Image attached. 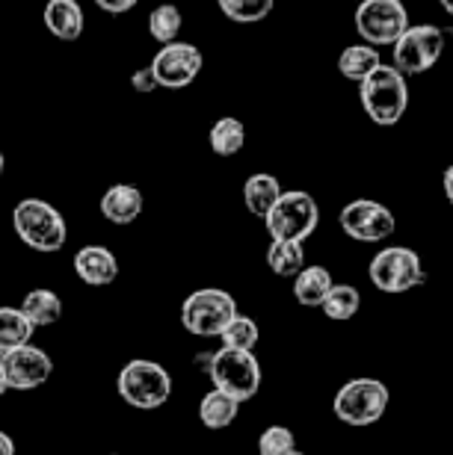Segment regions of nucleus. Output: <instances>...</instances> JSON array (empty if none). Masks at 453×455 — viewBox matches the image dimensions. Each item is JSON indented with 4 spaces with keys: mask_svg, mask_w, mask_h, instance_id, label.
Returning <instances> with one entry per match:
<instances>
[{
    "mask_svg": "<svg viewBox=\"0 0 453 455\" xmlns=\"http://www.w3.org/2000/svg\"><path fill=\"white\" fill-rule=\"evenodd\" d=\"M4 169H6V157H4V151H0V175H4Z\"/></svg>",
    "mask_w": 453,
    "mask_h": 455,
    "instance_id": "nucleus-36",
    "label": "nucleus"
},
{
    "mask_svg": "<svg viewBox=\"0 0 453 455\" xmlns=\"http://www.w3.org/2000/svg\"><path fill=\"white\" fill-rule=\"evenodd\" d=\"M36 325L27 320L21 307H0V355L27 346L33 340Z\"/></svg>",
    "mask_w": 453,
    "mask_h": 455,
    "instance_id": "nucleus-22",
    "label": "nucleus"
},
{
    "mask_svg": "<svg viewBox=\"0 0 453 455\" xmlns=\"http://www.w3.org/2000/svg\"><path fill=\"white\" fill-rule=\"evenodd\" d=\"M107 455H119V452H107Z\"/></svg>",
    "mask_w": 453,
    "mask_h": 455,
    "instance_id": "nucleus-38",
    "label": "nucleus"
},
{
    "mask_svg": "<svg viewBox=\"0 0 453 455\" xmlns=\"http://www.w3.org/2000/svg\"><path fill=\"white\" fill-rule=\"evenodd\" d=\"M207 376H211L214 387L222 390L225 396L238 399V403H249L261 387V363L252 352L243 349H216L207 361Z\"/></svg>",
    "mask_w": 453,
    "mask_h": 455,
    "instance_id": "nucleus-5",
    "label": "nucleus"
},
{
    "mask_svg": "<svg viewBox=\"0 0 453 455\" xmlns=\"http://www.w3.org/2000/svg\"><path fill=\"white\" fill-rule=\"evenodd\" d=\"M207 140H211L214 154H220V157H234V154L247 145V127H243L240 118L225 116V118H220V122H214Z\"/></svg>",
    "mask_w": 453,
    "mask_h": 455,
    "instance_id": "nucleus-24",
    "label": "nucleus"
},
{
    "mask_svg": "<svg viewBox=\"0 0 453 455\" xmlns=\"http://www.w3.org/2000/svg\"><path fill=\"white\" fill-rule=\"evenodd\" d=\"M131 84H133V89H137V92H154V89H160V86H158V80H154V75H151V66L140 68V71H133V75H131Z\"/></svg>",
    "mask_w": 453,
    "mask_h": 455,
    "instance_id": "nucleus-30",
    "label": "nucleus"
},
{
    "mask_svg": "<svg viewBox=\"0 0 453 455\" xmlns=\"http://www.w3.org/2000/svg\"><path fill=\"white\" fill-rule=\"evenodd\" d=\"M264 225L273 240L305 243L308 236L317 231V225H320V207H317L311 193L291 189V193L279 196V202L270 207V213L264 216Z\"/></svg>",
    "mask_w": 453,
    "mask_h": 455,
    "instance_id": "nucleus-7",
    "label": "nucleus"
},
{
    "mask_svg": "<svg viewBox=\"0 0 453 455\" xmlns=\"http://www.w3.org/2000/svg\"><path fill=\"white\" fill-rule=\"evenodd\" d=\"M361 307V293L352 284H332V290L326 293L320 311L335 323H347L359 314Z\"/></svg>",
    "mask_w": 453,
    "mask_h": 455,
    "instance_id": "nucleus-25",
    "label": "nucleus"
},
{
    "mask_svg": "<svg viewBox=\"0 0 453 455\" xmlns=\"http://www.w3.org/2000/svg\"><path fill=\"white\" fill-rule=\"evenodd\" d=\"M279 196H282V184H279V178L270 175V172H258V175L247 178V184H243L247 211L252 216H258V220H264L270 213V207L279 202Z\"/></svg>",
    "mask_w": 453,
    "mask_h": 455,
    "instance_id": "nucleus-17",
    "label": "nucleus"
},
{
    "mask_svg": "<svg viewBox=\"0 0 453 455\" xmlns=\"http://www.w3.org/2000/svg\"><path fill=\"white\" fill-rule=\"evenodd\" d=\"M332 284H335L332 272L326 267H305L300 275L294 278V296H296V302L305 307H320Z\"/></svg>",
    "mask_w": 453,
    "mask_h": 455,
    "instance_id": "nucleus-19",
    "label": "nucleus"
},
{
    "mask_svg": "<svg viewBox=\"0 0 453 455\" xmlns=\"http://www.w3.org/2000/svg\"><path fill=\"white\" fill-rule=\"evenodd\" d=\"M202 51L190 42H172L154 53L151 75L160 89H184L198 77L202 71Z\"/></svg>",
    "mask_w": 453,
    "mask_h": 455,
    "instance_id": "nucleus-12",
    "label": "nucleus"
},
{
    "mask_svg": "<svg viewBox=\"0 0 453 455\" xmlns=\"http://www.w3.org/2000/svg\"><path fill=\"white\" fill-rule=\"evenodd\" d=\"M142 213V193L131 184H116L101 196V216L113 225H131Z\"/></svg>",
    "mask_w": 453,
    "mask_h": 455,
    "instance_id": "nucleus-16",
    "label": "nucleus"
},
{
    "mask_svg": "<svg viewBox=\"0 0 453 455\" xmlns=\"http://www.w3.org/2000/svg\"><path fill=\"white\" fill-rule=\"evenodd\" d=\"M240 403L231 396H225L222 390H211V394L202 396L198 403V420H202L207 429H229V426L238 420Z\"/></svg>",
    "mask_w": 453,
    "mask_h": 455,
    "instance_id": "nucleus-20",
    "label": "nucleus"
},
{
    "mask_svg": "<svg viewBox=\"0 0 453 455\" xmlns=\"http://www.w3.org/2000/svg\"><path fill=\"white\" fill-rule=\"evenodd\" d=\"M21 311H24L27 320L36 325V329H42V325L60 323V316H62V299L53 293V290H48V287L30 290V293L24 296V302H21Z\"/></svg>",
    "mask_w": 453,
    "mask_h": 455,
    "instance_id": "nucleus-21",
    "label": "nucleus"
},
{
    "mask_svg": "<svg viewBox=\"0 0 453 455\" xmlns=\"http://www.w3.org/2000/svg\"><path fill=\"white\" fill-rule=\"evenodd\" d=\"M379 66H383V60H379V51L374 44H350V48H344L338 57L341 77L352 80V84H361V80L368 75H374Z\"/></svg>",
    "mask_w": 453,
    "mask_h": 455,
    "instance_id": "nucleus-18",
    "label": "nucleus"
},
{
    "mask_svg": "<svg viewBox=\"0 0 453 455\" xmlns=\"http://www.w3.org/2000/svg\"><path fill=\"white\" fill-rule=\"evenodd\" d=\"M441 184H445V196H448V202L453 204V166L445 169V178H441Z\"/></svg>",
    "mask_w": 453,
    "mask_h": 455,
    "instance_id": "nucleus-33",
    "label": "nucleus"
},
{
    "mask_svg": "<svg viewBox=\"0 0 453 455\" xmlns=\"http://www.w3.org/2000/svg\"><path fill=\"white\" fill-rule=\"evenodd\" d=\"M220 338H222V346H225V349L252 352V349H255L258 338H261V331H258V323L252 320V316L238 314V316H234V320L222 329Z\"/></svg>",
    "mask_w": 453,
    "mask_h": 455,
    "instance_id": "nucleus-28",
    "label": "nucleus"
},
{
    "mask_svg": "<svg viewBox=\"0 0 453 455\" xmlns=\"http://www.w3.org/2000/svg\"><path fill=\"white\" fill-rule=\"evenodd\" d=\"M344 234L359 243H383L394 234V213L385 204L374 202V198H356V202L344 204L338 216Z\"/></svg>",
    "mask_w": 453,
    "mask_h": 455,
    "instance_id": "nucleus-11",
    "label": "nucleus"
},
{
    "mask_svg": "<svg viewBox=\"0 0 453 455\" xmlns=\"http://www.w3.org/2000/svg\"><path fill=\"white\" fill-rule=\"evenodd\" d=\"M445 53V33L436 24H409L394 42V68L403 75H424Z\"/></svg>",
    "mask_w": 453,
    "mask_h": 455,
    "instance_id": "nucleus-9",
    "label": "nucleus"
},
{
    "mask_svg": "<svg viewBox=\"0 0 453 455\" xmlns=\"http://www.w3.org/2000/svg\"><path fill=\"white\" fill-rule=\"evenodd\" d=\"M116 390L131 408L140 411H154V408L166 405L172 396V376L169 370L158 361L133 358L122 367L116 379Z\"/></svg>",
    "mask_w": 453,
    "mask_h": 455,
    "instance_id": "nucleus-3",
    "label": "nucleus"
},
{
    "mask_svg": "<svg viewBox=\"0 0 453 455\" xmlns=\"http://www.w3.org/2000/svg\"><path fill=\"white\" fill-rule=\"evenodd\" d=\"M9 390V381H6V370H4V355H0V396Z\"/></svg>",
    "mask_w": 453,
    "mask_h": 455,
    "instance_id": "nucleus-34",
    "label": "nucleus"
},
{
    "mask_svg": "<svg viewBox=\"0 0 453 455\" xmlns=\"http://www.w3.org/2000/svg\"><path fill=\"white\" fill-rule=\"evenodd\" d=\"M359 101L370 116V122L392 127L406 116L409 107V86H406V75L394 66H379L374 75H368L359 84Z\"/></svg>",
    "mask_w": 453,
    "mask_h": 455,
    "instance_id": "nucleus-1",
    "label": "nucleus"
},
{
    "mask_svg": "<svg viewBox=\"0 0 453 455\" xmlns=\"http://www.w3.org/2000/svg\"><path fill=\"white\" fill-rule=\"evenodd\" d=\"M42 18H44L48 33L60 42H77L80 36H84L86 18L77 0H48Z\"/></svg>",
    "mask_w": 453,
    "mask_h": 455,
    "instance_id": "nucleus-15",
    "label": "nucleus"
},
{
    "mask_svg": "<svg viewBox=\"0 0 453 455\" xmlns=\"http://www.w3.org/2000/svg\"><path fill=\"white\" fill-rule=\"evenodd\" d=\"M439 4H441V9H445V12L453 15V0H439Z\"/></svg>",
    "mask_w": 453,
    "mask_h": 455,
    "instance_id": "nucleus-35",
    "label": "nucleus"
},
{
    "mask_svg": "<svg viewBox=\"0 0 453 455\" xmlns=\"http://www.w3.org/2000/svg\"><path fill=\"white\" fill-rule=\"evenodd\" d=\"M4 370H6V381L12 390H36L51 379L53 361L44 349L27 343L4 355Z\"/></svg>",
    "mask_w": 453,
    "mask_h": 455,
    "instance_id": "nucleus-13",
    "label": "nucleus"
},
{
    "mask_svg": "<svg viewBox=\"0 0 453 455\" xmlns=\"http://www.w3.org/2000/svg\"><path fill=\"white\" fill-rule=\"evenodd\" d=\"M392 394L379 379H350L332 399V414L347 426H374L388 411Z\"/></svg>",
    "mask_w": 453,
    "mask_h": 455,
    "instance_id": "nucleus-4",
    "label": "nucleus"
},
{
    "mask_svg": "<svg viewBox=\"0 0 453 455\" xmlns=\"http://www.w3.org/2000/svg\"><path fill=\"white\" fill-rule=\"evenodd\" d=\"M0 455H15V441L0 429Z\"/></svg>",
    "mask_w": 453,
    "mask_h": 455,
    "instance_id": "nucleus-32",
    "label": "nucleus"
},
{
    "mask_svg": "<svg viewBox=\"0 0 453 455\" xmlns=\"http://www.w3.org/2000/svg\"><path fill=\"white\" fill-rule=\"evenodd\" d=\"M71 263H75V275L89 287H107L119 278V260L107 245H84Z\"/></svg>",
    "mask_w": 453,
    "mask_h": 455,
    "instance_id": "nucleus-14",
    "label": "nucleus"
},
{
    "mask_svg": "<svg viewBox=\"0 0 453 455\" xmlns=\"http://www.w3.org/2000/svg\"><path fill=\"white\" fill-rule=\"evenodd\" d=\"M216 6L234 24H258L273 12L276 0H216Z\"/></svg>",
    "mask_w": 453,
    "mask_h": 455,
    "instance_id": "nucleus-27",
    "label": "nucleus"
},
{
    "mask_svg": "<svg viewBox=\"0 0 453 455\" xmlns=\"http://www.w3.org/2000/svg\"><path fill=\"white\" fill-rule=\"evenodd\" d=\"M140 0H95V6L107 15H125V12H131Z\"/></svg>",
    "mask_w": 453,
    "mask_h": 455,
    "instance_id": "nucleus-31",
    "label": "nucleus"
},
{
    "mask_svg": "<svg viewBox=\"0 0 453 455\" xmlns=\"http://www.w3.org/2000/svg\"><path fill=\"white\" fill-rule=\"evenodd\" d=\"M267 267L279 278H296L305 269V249L294 240H273L267 249Z\"/></svg>",
    "mask_w": 453,
    "mask_h": 455,
    "instance_id": "nucleus-23",
    "label": "nucleus"
},
{
    "mask_svg": "<svg viewBox=\"0 0 453 455\" xmlns=\"http://www.w3.org/2000/svg\"><path fill=\"white\" fill-rule=\"evenodd\" d=\"M238 302L229 290L220 287H205L196 290L184 299L181 305V323L190 334L196 338H220L222 329L238 316Z\"/></svg>",
    "mask_w": 453,
    "mask_h": 455,
    "instance_id": "nucleus-6",
    "label": "nucleus"
},
{
    "mask_svg": "<svg viewBox=\"0 0 453 455\" xmlns=\"http://www.w3.org/2000/svg\"><path fill=\"white\" fill-rule=\"evenodd\" d=\"M181 24H184V18H181V9L175 4H160L158 9L149 12V33H151V39L160 44L175 42L181 33Z\"/></svg>",
    "mask_w": 453,
    "mask_h": 455,
    "instance_id": "nucleus-26",
    "label": "nucleus"
},
{
    "mask_svg": "<svg viewBox=\"0 0 453 455\" xmlns=\"http://www.w3.org/2000/svg\"><path fill=\"white\" fill-rule=\"evenodd\" d=\"M291 455H303V452H300V450H296V452H291Z\"/></svg>",
    "mask_w": 453,
    "mask_h": 455,
    "instance_id": "nucleus-37",
    "label": "nucleus"
},
{
    "mask_svg": "<svg viewBox=\"0 0 453 455\" xmlns=\"http://www.w3.org/2000/svg\"><path fill=\"white\" fill-rule=\"evenodd\" d=\"M409 27L403 0H361L356 6V30L365 44H394Z\"/></svg>",
    "mask_w": 453,
    "mask_h": 455,
    "instance_id": "nucleus-10",
    "label": "nucleus"
},
{
    "mask_svg": "<svg viewBox=\"0 0 453 455\" xmlns=\"http://www.w3.org/2000/svg\"><path fill=\"white\" fill-rule=\"evenodd\" d=\"M296 452V438L287 426H267L258 438V455H291Z\"/></svg>",
    "mask_w": 453,
    "mask_h": 455,
    "instance_id": "nucleus-29",
    "label": "nucleus"
},
{
    "mask_svg": "<svg viewBox=\"0 0 453 455\" xmlns=\"http://www.w3.org/2000/svg\"><path fill=\"white\" fill-rule=\"evenodd\" d=\"M12 225L21 243L42 254L60 251L69 240V225L62 213L44 198H21L12 211Z\"/></svg>",
    "mask_w": 453,
    "mask_h": 455,
    "instance_id": "nucleus-2",
    "label": "nucleus"
},
{
    "mask_svg": "<svg viewBox=\"0 0 453 455\" xmlns=\"http://www.w3.org/2000/svg\"><path fill=\"white\" fill-rule=\"evenodd\" d=\"M368 275L376 290L383 293H406L412 287H421L427 281V272L421 267L418 251L406 249V245H388L370 260Z\"/></svg>",
    "mask_w": 453,
    "mask_h": 455,
    "instance_id": "nucleus-8",
    "label": "nucleus"
}]
</instances>
